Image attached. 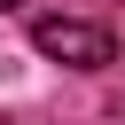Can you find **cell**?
<instances>
[{"instance_id": "obj_3", "label": "cell", "mask_w": 125, "mask_h": 125, "mask_svg": "<svg viewBox=\"0 0 125 125\" xmlns=\"http://www.w3.org/2000/svg\"><path fill=\"white\" fill-rule=\"evenodd\" d=\"M109 117H117V125H125V102H117V109H109Z\"/></svg>"}, {"instance_id": "obj_2", "label": "cell", "mask_w": 125, "mask_h": 125, "mask_svg": "<svg viewBox=\"0 0 125 125\" xmlns=\"http://www.w3.org/2000/svg\"><path fill=\"white\" fill-rule=\"evenodd\" d=\"M16 8H23V0H0V16H16Z\"/></svg>"}, {"instance_id": "obj_1", "label": "cell", "mask_w": 125, "mask_h": 125, "mask_svg": "<svg viewBox=\"0 0 125 125\" xmlns=\"http://www.w3.org/2000/svg\"><path fill=\"white\" fill-rule=\"evenodd\" d=\"M31 47H39L47 62H70V70H102V62H117L109 23H78V16H39V23H31Z\"/></svg>"}]
</instances>
